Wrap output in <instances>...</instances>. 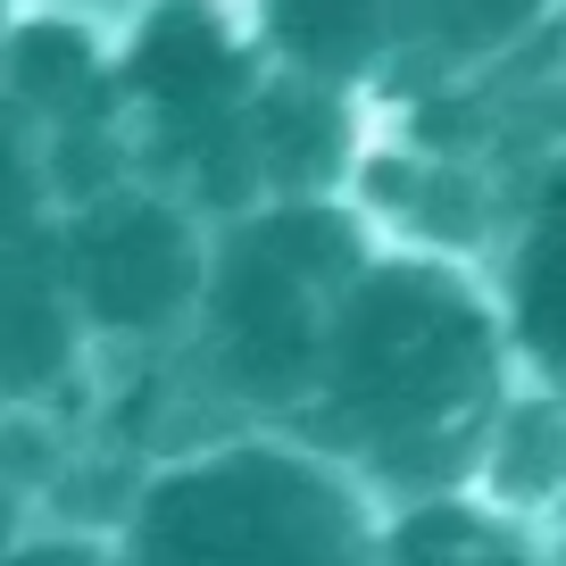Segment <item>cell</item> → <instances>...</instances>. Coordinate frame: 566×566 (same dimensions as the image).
I'll list each match as a JSON object with an SVG mask.
<instances>
[{
  "label": "cell",
  "mask_w": 566,
  "mask_h": 566,
  "mask_svg": "<svg viewBox=\"0 0 566 566\" xmlns=\"http://www.w3.org/2000/svg\"><path fill=\"white\" fill-rule=\"evenodd\" d=\"M516 384L492 283L442 250H367L334 301L317 391L292 433L342 459L384 509L467 492L475 450Z\"/></svg>",
  "instance_id": "1"
},
{
  "label": "cell",
  "mask_w": 566,
  "mask_h": 566,
  "mask_svg": "<svg viewBox=\"0 0 566 566\" xmlns=\"http://www.w3.org/2000/svg\"><path fill=\"white\" fill-rule=\"evenodd\" d=\"M125 566H375L384 500L292 424L184 442L117 516Z\"/></svg>",
  "instance_id": "2"
},
{
  "label": "cell",
  "mask_w": 566,
  "mask_h": 566,
  "mask_svg": "<svg viewBox=\"0 0 566 566\" xmlns=\"http://www.w3.org/2000/svg\"><path fill=\"white\" fill-rule=\"evenodd\" d=\"M367 266V233L325 200H283L242 217L226 250H209L200 283V367L250 424H292L317 391V358L334 334V301Z\"/></svg>",
  "instance_id": "3"
},
{
  "label": "cell",
  "mask_w": 566,
  "mask_h": 566,
  "mask_svg": "<svg viewBox=\"0 0 566 566\" xmlns=\"http://www.w3.org/2000/svg\"><path fill=\"white\" fill-rule=\"evenodd\" d=\"M75 317L92 334L117 342H159L200 317V283H209V250H200L192 217L159 192H108L84 209V226L59 242Z\"/></svg>",
  "instance_id": "4"
},
{
  "label": "cell",
  "mask_w": 566,
  "mask_h": 566,
  "mask_svg": "<svg viewBox=\"0 0 566 566\" xmlns=\"http://www.w3.org/2000/svg\"><path fill=\"white\" fill-rule=\"evenodd\" d=\"M492 301H500V317H509L516 375L566 391V142L533 167L525 200H516Z\"/></svg>",
  "instance_id": "5"
},
{
  "label": "cell",
  "mask_w": 566,
  "mask_h": 566,
  "mask_svg": "<svg viewBox=\"0 0 566 566\" xmlns=\"http://www.w3.org/2000/svg\"><path fill=\"white\" fill-rule=\"evenodd\" d=\"M75 350H84V317H75L67 266H59V242H9L0 250V408L51 400L75 375Z\"/></svg>",
  "instance_id": "6"
},
{
  "label": "cell",
  "mask_w": 566,
  "mask_h": 566,
  "mask_svg": "<svg viewBox=\"0 0 566 566\" xmlns=\"http://www.w3.org/2000/svg\"><path fill=\"white\" fill-rule=\"evenodd\" d=\"M467 492L542 525V533L566 525V391L558 384H533V375L509 384V400H500L492 433L475 450Z\"/></svg>",
  "instance_id": "7"
},
{
  "label": "cell",
  "mask_w": 566,
  "mask_h": 566,
  "mask_svg": "<svg viewBox=\"0 0 566 566\" xmlns=\"http://www.w3.org/2000/svg\"><path fill=\"white\" fill-rule=\"evenodd\" d=\"M375 566H549V533L475 492H433L384 509V558Z\"/></svg>",
  "instance_id": "8"
},
{
  "label": "cell",
  "mask_w": 566,
  "mask_h": 566,
  "mask_svg": "<svg viewBox=\"0 0 566 566\" xmlns=\"http://www.w3.org/2000/svg\"><path fill=\"white\" fill-rule=\"evenodd\" d=\"M242 134H250V167H259L266 184H283L292 200H317L325 176L342 167V108H334V84H308V75H292L283 92H266V101L242 108Z\"/></svg>",
  "instance_id": "9"
},
{
  "label": "cell",
  "mask_w": 566,
  "mask_h": 566,
  "mask_svg": "<svg viewBox=\"0 0 566 566\" xmlns=\"http://www.w3.org/2000/svg\"><path fill=\"white\" fill-rule=\"evenodd\" d=\"M400 0H266V42L308 84H350L391 51Z\"/></svg>",
  "instance_id": "10"
},
{
  "label": "cell",
  "mask_w": 566,
  "mask_h": 566,
  "mask_svg": "<svg viewBox=\"0 0 566 566\" xmlns=\"http://www.w3.org/2000/svg\"><path fill=\"white\" fill-rule=\"evenodd\" d=\"M0 566H125L117 533H84V525H34L0 542Z\"/></svg>",
  "instance_id": "11"
},
{
  "label": "cell",
  "mask_w": 566,
  "mask_h": 566,
  "mask_svg": "<svg viewBox=\"0 0 566 566\" xmlns=\"http://www.w3.org/2000/svg\"><path fill=\"white\" fill-rule=\"evenodd\" d=\"M34 226H42V184H34V167L0 142V250L34 242Z\"/></svg>",
  "instance_id": "12"
},
{
  "label": "cell",
  "mask_w": 566,
  "mask_h": 566,
  "mask_svg": "<svg viewBox=\"0 0 566 566\" xmlns=\"http://www.w3.org/2000/svg\"><path fill=\"white\" fill-rule=\"evenodd\" d=\"M549 566H566V525H549Z\"/></svg>",
  "instance_id": "13"
}]
</instances>
